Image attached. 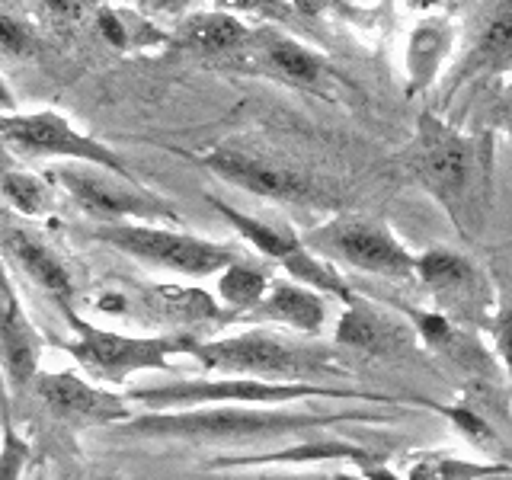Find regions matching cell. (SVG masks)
I'll return each instance as SVG.
<instances>
[{
	"instance_id": "7402d4cb",
	"label": "cell",
	"mask_w": 512,
	"mask_h": 480,
	"mask_svg": "<svg viewBox=\"0 0 512 480\" xmlns=\"http://www.w3.org/2000/svg\"><path fill=\"white\" fill-rule=\"evenodd\" d=\"M269 282L272 279L266 276L260 266H253V263L244 260V256H240V260H234V263L224 266L221 272H215V295H218V301L228 311L247 314L253 304L266 295Z\"/></svg>"
},
{
	"instance_id": "cb8c5ba5",
	"label": "cell",
	"mask_w": 512,
	"mask_h": 480,
	"mask_svg": "<svg viewBox=\"0 0 512 480\" xmlns=\"http://www.w3.org/2000/svg\"><path fill=\"white\" fill-rule=\"evenodd\" d=\"M32 461L29 442L16 432L10 423H4V442H0V480H16L23 477Z\"/></svg>"
},
{
	"instance_id": "83f0119b",
	"label": "cell",
	"mask_w": 512,
	"mask_h": 480,
	"mask_svg": "<svg viewBox=\"0 0 512 480\" xmlns=\"http://www.w3.org/2000/svg\"><path fill=\"white\" fill-rule=\"evenodd\" d=\"M135 4L148 16H186L192 7H199V0H135Z\"/></svg>"
},
{
	"instance_id": "d4e9b609",
	"label": "cell",
	"mask_w": 512,
	"mask_h": 480,
	"mask_svg": "<svg viewBox=\"0 0 512 480\" xmlns=\"http://www.w3.org/2000/svg\"><path fill=\"white\" fill-rule=\"evenodd\" d=\"M509 474L506 468H484V464H464V461H429L420 464V471H410V477H500Z\"/></svg>"
},
{
	"instance_id": "5bb4252c",
	"label": "cell",
	"mask_w": 512,
	"mask_h": 480,
	"mask_svg": "<svg viewBox=\"0 0 512 480\" xmlns=\"http://www.w3.org/2000/svg\"><path fill=\"white\" fill-rule=\"evenodd\" d=\"M250 64L260 74L282 80L288 87H301V90H320L327 84V64L314 48H308L304 42L285 36V32L276 29H250L247 45L240 48Z\"/></svg>"
},
{
	"instance_id": "d6a6232c",
	"label": "cell",
	"mask_w": 512,
	"mask_h": 480,
	"mask_svg": "<svg viewBox=\"0 0 512 480\" xmlns=\"http://www.w3.org/2000/svg\"><path fill=\"white\" fill-rule=\"evenodd\" d=\"M13 106H16L13 93H10V87L4 84V77H0V109H13Z\"/></svg>"
},
{
	"instance_id": "4fadbf2b",
	"label": "cell",
	"mask_w": 512,
	"mask_h": 480,
	"mask_svg": "<svg viewBox=\"0 0 512 480\" xmlns=\"http://www.w3.org/2000/svg\"><path fill=\"white\" fill-rule=\"evenodd\" d=\"M45 336L26 314L23 298L7 276L4 253H0V368L13 388H26L42 368Z\"/></svg>"
},
{
	"instance_id": "6da1fadb",
	"label": "cell",
	"mask_w": 512,
	"mask_h": 480,
	"mask_svg": "<svg viewBox=\"0 0 512 480\" xmlns=\"http://www.w3.org/2000/svg\"><path fill=\"white\" fill-rule=\"evenodd\" d=\"M346 420H372V413H298L285 404H205L180 410H135L128 420L109 426L112 436L135 442H247L285 432L317 429Z\"/></svg>"
},
{
	"instance_id": "44dd1931",
	"label": "cell",
	"mask_w": 512,
	"mask_h": 480,
	"mask_svg": "<svg viewBox=\"0 0 512 480\" xmlns=\"http://www.w3.org/2000/svg\"><path fill=\"white\" fill-rule=\"evenodd\" d=\"M58 186L48 176L29 170H4L0 173V199L23 218H48L55 212Z\"/></svg>"
},
{
	"instance_id": "1f68e13d",
	"label": "cell",
	"mask_w": 512,
	"mask_h": 480,
	"mask_svg": "<svg viewBox=\"0 0 512 480\" xmlns=\"http://www.w3.org/2000/svg\"><path fill=\"white\" fill-rule=\"evenodd\" d=\"M292 7L301 13H320L327 7V0H292Z\"/></svg>"
},
{
	"instance_id": "ac0fdd59",
	"label": "cell",
	"mask_w": 512,
	"mask_h": 480,
	"mask_svg": "<svg viewBox=\"0 0 512 480\" xmlns=\"http://www.w3.org/2000/svg\"><path fill=\"white\" fill-rule=\"evenodd\" d=\"M416 276L423 279L439 301H445L452 311H480L484 308V279L480 272L458 253L429 250L416 260Z\"/></svg>"
},
{
	"instance_id": "ba28073f",
	"label": "cell",
	"mask_w": 512,
	"mask_h": 480,
	"mask_svg": "<svg viewBox=\"0 0 512 480\" xmlns=\"http://www.w3.org/2000/svg\"><path fill=\"white\" fill-rule=\"evenodd\" d=\"M0 141L16 157L26 160H77V164H96L116 173H128L125 157L109 148L90 132L80 128L58 109H0Z\"/></svg>"
},
{
	"instance_id": "7c38bea8",
	"label": "cell",
	"mask_w": 512,
	"mask_h": 480,
	"mask_svg": "<svg viewBox=\"0 0 512 480\" xmlns=\"http://www.w3.org/2000/svg\"><path fill=\"white\" fill-rule=\"evenodd\" d=\"M32 391L45 404V410L61 423L71 426H116L128 420L138 407L128 400V394L103 391L100 384L87 381L74 368H61V372H45L39 368L32 375Z\"/></svg>"
},
{
	"instance_id": "5b68a950",
	"label": "cell",
	"mask_w": 512,
	"mask_h": 480,
	"mask_svg": "<svg viewBox=\"0 0 512 480\" xmlns=\"http://www.w3.org/2000/svg\"><path fill=\"white\" fill-rule=\"evenodd\" d=\"M90 237L135 263L189 279H208L228 263L240 260L237 247L189 231H176V224L164 221H106L93 224Z\"/></svg>"
},
{
	"instance_id": "e0dca14e",
	"label": "cell",
	"mask_w": 512,
	"mask_h": 480,
	"mask_svg": "<svg viewBox=\"0 0 512 480\" xmlns=\"http://www.w3.org/2000/svg\"><path fill=\"white\" fill-rule=\"evenodd\" d=\"M244 317L269 320V324H282V327L314 336L327 324V304H324V295L311 285L272 279L266 295L256 301Z\"/></svg>"
},
{
	"instance_id": "f1b7e54d",
	"label": "cell",
	"mask_w": 512,
	"mask_h": 480,
	"mask_svg": "<svg viewBox=\"0 0 512 480\" xmlns=\"http://www.w3.org/2000/svg\"><path fill=\"white\" fill-rule=\"evenodd\" d=\"M493 340H496V352H500V359L506 365V375L512 381V308L500 317V324L493 330Z\"/></svg>"
},
{
	"instance_id": "3957f363",
	"label": "cell",
	"mask_w": 512,
	"mask_h": 480,
	"mask_svg": "<svg viewBox=\"0 0 512 480\" xmlns=\"http://www.w3.org/2000/svg\"><path fill=\"white\" fill-rule=\"evenodd\" d=\"M125 394L138 410H180V407H205V404H295V400H311V397H349V400H368V404H384V407L413 404V400L388 397L378 391H346L314 381H266V378H240V375L138 384V388Z\"/></svg>"
},
{
	"instance_id": "4316f807",
	"label": "cell",
	"mask_w": 512,
	"mask_h": 480,
	"mask_svg": "<svg viewBox=\"0 0 512 480\" xmlns=\"http://www.w3.org/2000/svg\"><path fill=\"white\" fill-rule=\"evenodd\" d=\"M224 10H250L263 16H288L292 13V0H221Z\"/></svg>"
},
{
	"instance_id": "603a6c76",
	"label": "cell",
	"mask_w": 512,
	"mask_h": 480,
	"mask_svg": "<svg viewBox=\"0 0 512 480\" xmlns=\"http://www.w3.org/2000/svg\"><path fill=\"white\" fill-rule=\"evenodd\" d=\"M336 340L359 346V349H375L384 352L388 346H394V330L384 324V320L372 311H362L356 298L349 301V311L343 314L340 327H336Z\"/></svg>"
},
{
	"instance_id": "8992f818",
	"label": "cell",
	"mask_w": 512,
	"mask_h": 480,
	"mask_svg": "<svg viewBox=\"0 0 512 480\" xmlns=\"http://www.w3.org/2000/svg\"><path fill=\"white\" fill-rule=\"evenodd\" d=\"M189 359L199 362L212 375H240V378H266V381H311L317 375H330L327 352L311 346L285 343L269 330H247L215 340H192Z\"/></svg>"
},
{
	"instance_id": "9c48e42d",
	"label": "cell",
	"mask_w": 512,
	"mask_h": 480,
	"mask_svg": "<svg viewBox=\"0 0 512 480\" xmlns=\"http://www.w3.org/2000/svg\"><path fill=\"white\" fill-rule=\"evenodd\" d=\"M317 256L333 263H346L352 269L375 272L388 279L416 276V260L400 247V240L372 218H333L304 237Z\"/></svg>"
},
{
	"instance_id": "8fae6325",
	"label": "cell",
	"mask_w": 512,
	"mask_h": 480,
	"mask_svg": "<svg viewBox=\"0 0 512 480\" xmlns=\"http://www.w3.org/2000/svg\"><path fill=\"white\" fill-rule=\"evenodd\" d=\"M199 167H205L218 180L231 183L244 192L263 199H276V202H327V192L320 189L314 180H308L301 170H292L279 164V160H269L260 154L240 151V148H208L192 154Z\"/></svg>"
},
{
	"instance_id": "d6986e66",
	"label": "cell",
	"mask_w": 512,
	"mask_h": 480,
	"mask_svg": "<svg viewBox=\"0 0 512 480\" xmlns=\"http://www.w3.org/2000/svg\"><path fill=\"white\" fill-rule=\"evenodd\" d=\"M250 29L237 20V13L231 10H189L180 26L173 29L170 42L189 52H199L208 58H228L240 55V48L247 45Z\"/></svg>"
},
{
	"instance_id": "2e32d148",
	"label": "cell",
	"mask_w": 512,
	"mask_h": 480,
	"mask_svg": "<svg viewBox=\"0 0 512 480\" xmlns=\"http://www.w3.org/2000/svg\"><path fill=\"white\" fill-rule=\"evenodd\" d=\"M509 68H512V0H496L490 13L480 20L471 39V48L464 52L461 64L455 68L448 93H455L458 87L468 84V80L490 77Z\"/></svg>"
},
{
	"instance_id": "d590c367",
	"label": "cell",
	"mask_w": 512,
	"mask_h": 480,
	"mask_svg": "<svg viewBox=\"0 0 512 480\" xmlns=\"http://www.w3.org/2000/svg\"><path fill=\"white\" fill-rule=\"evenodd\" d=\"M0 218H4V199H0Z\"/></svg>"
},
{
	"instance_id": "30bf717a",
	"label": "cell",
	"mask_w": 512,
	"mask_h": 480,
	"mask_svg": "<svg viewBox=\"0 0 512 480\" xmlns=\"http://www.w3.org/2000/svg\"><path fill=\"white\" fill-rule=\"evenodd\" d=\"M205 199L237 231V237H244L256 253L266 256V260H276L295 282L311 285V288H317V292H330L336 298H343L346 304L352 301V292L343 285V279L330 269V263L324 260V256H317L308 244H304V237L292 234L288 228H276V224H269L263 218H253L247 212H240V208L212 196V192H208Z\"/></svg>"
},
{
	"instance_id": "f546056e",
	"label": "cell",
	"mask_w": 512,
	"mask_h": 480,
	"mask_svg": "<svg viewBox=\"0 0 512 480\" xmlns=\"http://www.w3.org/2000/svg\"><path fill=\"white\" fill-rule=\"evenodd\" d=\"M413 320H416V327H420V333L426 336L429 343H445L448 336H452V327H448V320L439 317V314H416L413 311Z\"/></svg>"
},
{
	"instance_id": "484cf974",
	"label": "cell",
	"mask_w": 512,
	"mask_h": 480,
	"mask_svg": "<svg viewBox=\"0 0 512 480\" xmlns=\"http://www.w3.org/2000/svg\"><path fill=\"white\" fill-rule=\"evenodd\" d=\"M29 42H32V36L20 20H13V16H0V48L20 55L29 48Z\"/></svg>"
},
{
	"instance_id": "7a4b0ae2",
	"label": "cell",
	"mask_w": 512,
	"mask_h": 480,
	"mask_svg": "<svg viewBox=\"0 0 512 480\" xmlns=\"http://www.w3.org/2000/svg\"><path fill=\"white\" fill-rule=\"evenodd\" d=\"M410 170L423 189L464 228V215H477L487 192L490 144L468 138L436 116H423L410 151Z\"/></svg>"
},
{
	"instance_id": "e575fe53",
	"label": "cell",
	"mask_w": 512,
	"mask_h": 480,
	"mask_svg": "<svg viewBox=\"0 0 512 480\" xmlns=\"http://www.w3.org/2000/svg\"><path fill=\"white\" fill-rule=\"evenodd\" d=\"M506 125H509V138H512V106H509V119H506Z\"/></svg>"
},
{
	"instance_id": "4dcf8cb0",
	"label": "cell",
	"mask_w": 512,
	"mask_h": 480,
	"mask_svg": "<svg viewBox=\"0 0 512 480\" xmlns=\"http://www.w3.org/2000/svg\"><path fill=\"white\" fill-rule=\"evenodd\" d=\"M452 420L468 432V436H474V439H490V429L484 426V420H477L474 413H468V410H445Z\"/></svg>"
},
{
	"instance_id": "52a82bcc",
	"label": "cell",
	"mask_w": 512,
	"mask_h": 480,
	"mask_svg": "<svg viewBox=\"0 0 512 480\" xmlns=\"http://www.w3.org/2000/svg\"><path fill=\"white\" fill-rule=\"evenodd\" d=\"M45 176L96 224L106 221L180 224L183 221L176 205L151 192L138 176L116 173L96 164H77V160H58V164L48 167Z\"/></svg>"
},
{
	"instance_id": "277c9868",
	"label": "cell",
	"mask_w": 512,
	"mask_h": 480,
	"mask_svg": "<svg viewBox=\"0 0 512 480\" xmlns=\"http://www.w3.org/2000/svg\"><path fill=\"white\" fill-rule=\"evenodd\" d=\"M64 317H68L74 336L58 340L55 346L61 352H68L84 375L106 384H125L138 372H160V368H167L173 356H189V346L196 340L192 333L135 336L109 327H96L80 317L74 308L64 311Z\"/></svg>"
},
{
	"instance_id": "ffe728a7",
	"label": "cell",
	"mask_w": 512,
	"mask_h": 480,
	"mask_svg": "<svg viewBox=\"0 0 512 480\" xmlns=\"http://www.w3.org/2000/svg\"><path fill=\"white\" fill-rule=\"evenodd\" d=\"M452 45V32L442 20H426L413 29L407 45V74H410V93L426 90L436 80L442 61Z\"/></svg>"
},
{
	"instance_id": "836d02e7",
	"label": "cell",
	"mask_w": 512,
	"mask_h": 480,
	"mask_svg": "<svg viewBox=\"0 0 512 480\" xmlns=\"http://www.w3.org/2000/svg\"><path fill=\"white\" fill-rule=\"evenodd\" d=\"M413 10H426V7H436V0H407Z\"/></svg>"
},
{
	"instance_id": "9a60e30c",
	"label": "cell",
	"mask_w": 512,
	"mask_h": 480,
	"mask_svg": "<svg viewBox=\"0 0 512 480\" xmlns=\"http://www.w3.org/2000/svg\"><path fill=\"white\" fill-rule=\"evenodd\" d=\"M0 253L16 269H23V276L29 282H36L39 292L52 298L61 311L74 308L71 269L36 231L23 228V224H0Z\"/></svg>"
}]
</instances>
